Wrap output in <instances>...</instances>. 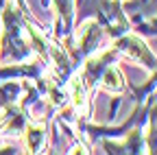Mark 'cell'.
Returning <instances> with one entry per match:
<instances>
[{"label": "cell", "mask_w": 157, "mask_h": 155, "mask_svg": "<svg viewBox=\"0 0 157 155\" xmlns=\"http://www.w3.org/2000/svg\"><path fill=\"white\" fill-rule=\"evenodd\" d=\"M113 48L118 55H127L129 59H133L135 64H140L146 70H157V57L153 55V50L148 48L146 40L137 33V31H127L120 37L113 40Z\"/></svg>", "instance_id": "6da1fadb"}, {"label": "cell", "mask_w": 157, "mask_h": 155, "mask_svg": "<svg viewBox=\"0 0 157 155\" xmlns=\"http://www.w3.org/2000/svg\"><path fill=\"white\" fill-rule=\"evenodd\" d=\"M135 5H151V2H157V0H133Z\"/></svg>", "instance_id": "3957f363"}, {"label": "cell", "mask_w": 157, "mask_h": 155, "mask_svg": "<svg viewBox=\"0 0 157 155\" xmlns=\"http://www.w3.org/2000/svg\"><path fill=\"white\" fill-rule=\"evenodd\" d=\"M122 2H124V0H122ZM131 2H133V0H131Z\"/></svg>", "instance_id": "5b68a950"}, {"label": "cell", "mask_w": 157, "mask_h": 155, "mask_svg": "<svg viewBox=\"0 0 157 155\" xmlns=\"http://www.w3.org/2000/svg\"><path fill=\"white\" fill-rule=\"evenodd\" d=\"M127 79H124V74L120 70V66H116V61H111L103 74H101V79H98V90H103L111 96H122L127 92Z\"/></svg>", "instance_id": "7a4b0ae2"}, {"label": "cell", "mask_w": 157, "mask_h": 155, "mask_svg": "<svg viewBox=\"0 0 157 155\" xmlns=\"http://www.w3.org/2000/svg\"><path fill=\"white\" fill-rule=\"evenodd\" d=\"M0 133H2V118H0Z\"/></svg>", "instance_id": "277c9868"}]
</instances>
